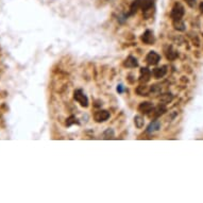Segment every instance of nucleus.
Segmentation results:
<instances>
[{
    "label": "nucleus",
    "mask_w": 203,
    "mask_h": 203,
    "mask_svg": "<svg viewBox=\"0 0 203 203\" xmlns=\"http://www.w3.org/2000/svg\"><path fill=\"white\" fill-rule=\"evenodd\" d=\"M114 137V131L113 130L107 129V131L104 132V138H113Z\"/></svg>",
    "instance_id": "nucleus-20"
},
{
    "label": "nucleus",
    "mask_w": 203,
    "mask_h": 203,
    "mask_svg": "<svg viewBox=\"0 0 203 203\" xmlns=\"http://www.w3.org/2000/svg\"><path fill=\"white\" fill-rule=\"evenodd\" d=\"M185 1L190 8H195V5H196V0H185Z\"/></svg>",
    "instance_id": "nucleus-21"
},
{
    "label": "nucleus",
    "mask_w": 203,
    "mask_h": 203,
    "mask_svg": "<svg viewBox=\"0 0 203 203\" xmlns=\"http://www.w3.org/2000/svg\"><path fill=\"white\" fill-rule=\"evenodd\" d=\"M72 123H78L77 118L74 117V116H70V117L67 119V121H66V124H67V126H71Z\"/></svg>",
    "instance_id": "nucleus-19"
},
{
    "label": "nucleus",
    "mask_w": 203,
    "mask_h": 203,
    "mask_svg": "<svg viewBox=\"0 0 203 203\" xmlns=\"http://www.w3.org/2000/svg\"><path fill=\"white\" fill-rule=\"evenodd\" d=\"M161 60V55L155 51H150L146 57V62L149 65H156Z\"/></svg>",
    "instance_id": "nucleus-5"
},
{
    "label": "nucleus",
    "mask_w": 203,
    "mask_h": 203,
    "mask_svg": "<svg viewBox=\"0 0 203 203\" xmlns=\"http://www.w3.org/2000/svg\"><path fill=\"white\" fill-rule=\"evenodd\" d=\"M134 123H135L136 128L141 129V128L144 127V124H145V120H144V118L141 117V116L137 115V116H135V117H134Z\"/></svg>",
    "instance_id": "nucleus-14"
},
{
    "label": "nucleus",
    "mask_w": 203,
    "mask_h": 203,
    "mask_svg": "<svg viewBox=\"0 0 203 203\" xmlns=\"http://www.w3.org/2000/svg\"><path fill=\"white\" fill-rule=\"evenodd\" d=\"M160 100H161V102H162L163 104H166V103H168L169 101H171V100H172V95L170 93H169V94L168 93L164 94V95L161 96Z\"/></svg>",
    "instance_id": "nucleus-15"
},
{
    "label": "nucleus",
    "mask_w": 203,
    "mask_h": 203,
    "mask_svg": "<svg viewBox=\"0 0 203 203\" xmlns=\"http://www.w3.org/2000/svg\"><path fill=\"white\" fill-rule=\"evenodd\" d=\"M166 54H167V59L168 60H174L178 57V53L176 51H173L172 47H169V49H168V51L166 52Z\"/></svg>",
    "instance_id": "nucleus-16"
},
{
    "label": "nucleus",
    "mask_w": 203,
    "mask_h": 203,
    "mask_svg": "<svg viewBox=\"0 0 203 203\" xmlns=\"http://www.w3.org/2000/svg\"><path fill=\"white\" fill-rule=\"evenodd\" d=\"M124 67H128V68H135L138 66V62L136 60V58H134L133 55H130V57L127 58V60L124 61L123 63Z\"/></svg>",
    "instance_id": "nucleus-8"
},
{
    "label": "nucleus",
    "mask_w": 203,
    "mask_h": 203,
    "mask_svg": "<svg viewBox=\"0 0 203 203\" xmlns=\"http://www.w3.org/2000/svg\"><path fill=\"white\" fill-rule=\"evenodd\" d=\"M166 67L165 66H162V67H156L153 69V71H152V74H153V77L155 79H161V78H163L164 76L166 74Z\"/></svg>",
    "instance_id": "nucleus-9"
},
{
    "label": "nucleus",
    "mask_w": 203,
    "mask_h": 203,
    "mask_svg": "<svg viewBox=\"0 0 203 203\" xmlns=\"http://www.w3.org/2000/svg\"><path fill=\"white\" fill-rule=\"evenodd\" d=\"M141 7V0H134L132 2L131 7H130V12L129 15H134V14L137 12V10H140Z\"/></svg>",
    "instance_id": "nucleus-10"
},
{
    "label": "nucleus",
    "mask_w": 203,
    "mask_h": 203,
    "mask_svg": "<svg viewBox=\"0 0 203 203\" xmlns=\"http://www.w3.org/2000/svg\"><path fill=\"white\" fill-rule=\"evenodd\" d=\"M153 104L151 102H141L138 107V111L140 113H145V114H150V112H152L153 110Z\"/></svg>",
    "instance_id": "nucleus-6"
},
{
    "label": "nucleus",
    "mask_w": 203,
    "mask_h": 203,
    "mask_svg": "<svg viewBox=\"0 0 203 203\" xmlns=\"http://www.w3.org/2000/svg\"><path fill=\"white\" fill-rule=\"evenodd\" d=\"M200 11H201V13H203V2L200 3Z\"/></svg>",
    "instance_id": "nucleus-23"
},
{
    "label": "nucleus",
    "mask_w": 203,
    "mask_h": 203,
    "mask_svg": "<svg viewBox=\"0 0 203 203\" xmlns=\"http://www.w3.org/2000/svg\"><path fill=\"white\" fill-rule=\"evenodd\" d=\"M185 14V10L184 7H183L181 3H174V5L172 7L171 9V13H170V17L172 19V21H181Z\"/></svg>",
    "instance_id": "nucleus-1"
},
{
    "label": "nucleus",
    "mask_w": 203,
    "mask_h": 203,
    "mask_svg": "<svg viewBox=\"0 0 203 203\" xmlns=\"http://www.w3.org/2000/svg\"><path fill=\"white\" fill-rule=\"evenodd\" d=\"M136 93L140 96H148V94L150 93V88L146 85H140L136 88Z\"/></svg>",
    "instance_id": "nucleus-12"
},
{
    "label": "nucleus",
    "mask_w": 203,
    "mask_h": 203,
    "mask_svg": "<svg viewBox=\"0 0 203 203\" xmlns=\"http://www.w3.org/2000/svg\"><path fill=\"white\" fill-rule=\"evenodd\" d=\"M151 74H152V72L150 71L147 67L141 68V69H140V82H144V83L148 82L149 80H150V78H151Z\"/></svg>",
    "instance_id": "nucleus-7"
},
{
    "label": "nucleus",
    "mask_w": 203,
    "mask_h": 203,
    "mask_svg": "<svg viewBox=\"0 0 203 203\" xmlns=\"http://www.w3.org/2000/svg\"><path fill=\"white\" fill-rule=\"evenodd\" d=\"M141 41L147 45H152L155 41V37L153 35V32L151 30H146L144 32V34L141 35Z\"/></svg>",
    "instance_id": "nucleus-4"
},
{
    "label": "nucleus",
    "mask_w": 203,
    "mask_h": 203,
    "mask_svg": "<svg viewBox=\"0 0 203 203\" xmlns=\"http://www.w3.org/2000/svg\"><path fill=\"white\" fill-rule=\"evenodd\" d=\"M161 91V86L160 85H153L150 88V93L152 94H158Z\"/></svg>",
    "instance_id": "nucleus-18"
},
{
    "label": "nucleus",
    "mask_w": 203,
    "mask_h": 203,
    "mask_svg": "<svg viewBox=\"0 0 203 203\" xmlns=\"http://www.w3.org/2000/svg\"><path fill=\"white\" fill-rule=\"evenodd\" d=\"M74 98L78 102V103L81 105V107H88V103H90L88 98L81 90H76V91H74Z\"/></svg>",
    "instance_id": "nucleus-2"
},
{
    "label": "nucleus",
    "mask_w": 203,
    "mask_h": 203,
    "mask_svg": "<svg viewBox=\"0 0 203 203\" xmlns=\"http://www.w3.org/2000/svg\"><path fill=\"white\" fill-rule=\"evenodd\" d=\"M173 26H174V29L178 30V31H184L185 30V25L182 20L181 21H173Z\"/></svg>",
    "instance_id": "nucleus-17"
},
{
    "label": "nucleus",
    "mask_w": 203,
    "mask_h": 203,
    "mask_svg": "<svg viewBox=\"0 0 203 203\" xmlns=\"http://www.w3.org/2000/svg\"><path fill=\"white\" fill-rule=\"evenodd\" d=\"M123 90H124V88H123V86H122L121 84H119V85L117 86V91H118L119 94L123 93Z\"/></svg>",
    "instance_id": "nucleus-22"
},
{
    "label": "nucleus",
    "mask_w": 203,
    "mask_h": 203,
    "mask_svg": "<svg viewBox=\"0 0 203 203\" xmlns=\"http://www.w3.org/2000/svg\"><path fill=\"white\" fill-rule=\"evenodd\" d=\"M108 118H110V113H108L107 111H105V110L97 111V112L94 114V119H95L97 122L107 121Z\"/></svg>",
    "instance_id": "nucleus-3"
},
{
    "label": "nucleus",
    "mask_w": 203,
    "mask_h": 203,
    "mask_svg": "<svg viewBox=\"0 0 203 203\" xmlns=\"http://www.w3.org/2000/svg\"><path fill=\"white\" fill-rule=\"evenodd\" d=\"M166 112V107L165 105H160V107H153V110H152V114H153V117H158V116L163 115L164 113Z\"/></svg>",
    "instance_id": "nucleus-13"
},
{
    "label": "nucleus",
    "mask_w": 203,
    "mask_h": 203,
    "mask_svg": "<svg viewBox=\"0 0 203 203\" xmlns=\"http://www.w3.org/2000/svg\"><path fill=\"white\" fill-rule=\"evenodd\" d=\"M161 128V123H160V121H157V120H154V121H152L151 123L149 124L148 128H147V130H146V132L147 133H153L155 131H157L158 129Z\"/></svg>",
    "instance_id": "nucleus-11"
}]
</instances>
